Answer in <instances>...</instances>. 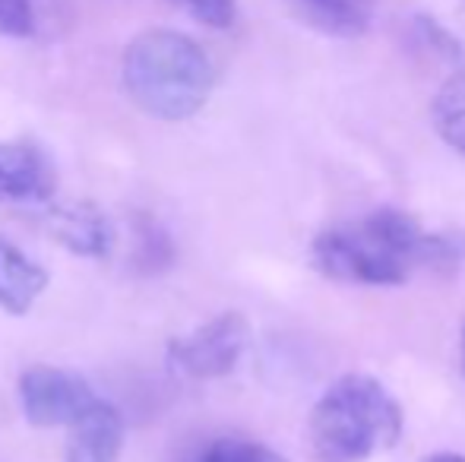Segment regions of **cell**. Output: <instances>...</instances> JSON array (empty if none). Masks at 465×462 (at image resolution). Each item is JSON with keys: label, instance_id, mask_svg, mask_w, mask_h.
<instances>
[{"label": "cell", "instance_id": "cell-6", "mask_svg": "<svg viewBox=\"0 0 465 462\" xmlns=\"http://www.w3.org/2000/svg\"><path fill=\"white\" fill-rule=\"evenodd\" d=\"M45 229L57 244H64L76 257L104 260L114 247L111 219L93 203H64L42 212Z\"/></svg>", "mask_w": 465, "mask_h": 462}, {"label": "cell", "instance_id": "cell-3", "mask_svg": "<svg viewBox=\"0 0 465 462\" xmlns=\"http://www.w3.org/2000/svg\"><path fill=\"white\" fill-rule=\"evenodd\" d=\"M399 399L371 374H345L326 387L307 418L311 450L320 462H368L402 440Z\"/></svg>", "mask_w": 465, "mask_h": 462}, {"label": "cell", "instance_id": "cell-18", "mask_svg": "<svg viewBox=\"0 0 465 462\" xmlns=\"http://www.w3.org/2000/svg\"><path fill=\"white\" fill-rule=\"evenodd\" d=\"M462 368H465V323H462Z\"/></svg>", "mask_w": 465, "mask_h": 462}, {"label": "cell", "instance_id": "cell-11", "mask_svg": "<svg viewBox=\"0 0 465 462\" xmlns=\"http://www.w3.org/2000/svg\"><path fill=\"white\" fill-rule=\"evenodd\" d=\"M174 241L165 225L149 212H136L134 216V253H130V266L140 276H162L174 266Z\"/></svg>", "mask_w": 465, "mask_h": 462}, {"label": "cell", "instance_id": "cell-14", "mask_svg": "<svg viewBox=\"0 0 465 462\" xmlns=\"http://www.w3.org/2000/svg\"><path fill=\"white\" fill-rule=\"evenodd\" d=\"M181 462H288V459L253 437L215 434V437L196 444Z\"/></svg>", "mask_w": 465, "mask_h": 462}, {"label": "cell", "instance_id": "cell-9", "mask_svg": "<svg viewBox=\"0 0 465 462\" xmlns=\"http://www.w3.org/2000/svg\"><path fill=\"white\" fill-rule=\"evenodd\" d=\"M294 19L330 38H361L371 29V0H285Z\"/></svg>", "mask_w": 465, "mask_h": 462}, {"label": "cell", "instance_id": "cell-17", "mask_svg": "<svg viewBox=\"0 0 465 462\" xmlns=\"http://www.w3.org/2000/svg\"><path fill=\"white\" fill-rule=\"evenodd\" d=\"M424 462H465V457H460V453H434Z\"/></svg>", "mask_w": 465, "mask_h": 462}, {"label": "cell", "instance_id": "cell-10", "mask_svg": "<svg viewBox=\"0 0 465 462\" xmlns=\"http://www.w3.org/2000/svg\"><path fill=\"white\" fill-rule=\"evenodd\" d=\"M48 289V270L25 257L16 244L0 238V308L23 317Z\"/></svg>", "mask_w": 465, "mask_h": 462}, {"label": "cell", "instance_id": "cell-7", "mask_svg": "<svg viewBox=\"0 0 465 462\" xmlns=\"http://www.w3.org/2000/svg\"><path fill=\"white\" fill-rule=\"evenodd\" d=\"M54 197V172L29 143H0V203L42 206Z\"/></svg>", "mask_w": 465, "mask_h": 462}, {"label": "cell", "instance_id": "cell-4", "mask_svg": "<svg viewBox=\"0 0 465 462\" xmlns=\"http://www.w3.org/2000/svg\"><path fill=\"white\" fill-rule=\"evenodd\" d=\"M251 346V323L238 310L213 317L193 333L168 342V361L193 380H215L238 368Z\"/></svg>", "mask_w": 465, "mask_h": 462}, {"label": "cell", "instance_id": "cell-5", "mask_svg": "<svg viewBox=\"0 0 465 462\" xmlns=\"http://www.w3.org/2000/svg\"><path fill=\"white\" fill-rule=\"evenodd\" d=\"M19 402H23L29 425L70 428L95 406L98 396L74 370L35 364V368L23 370V377H19Z\"/></svg>", "mask_w": 465, "mask_h": 462}, {"label": "cell", "instance_id": "cell-13", "mask_svg": "<svg viewBox=\"0 0 465 462\" xmlns=\"http://www.w3.org/2000/svg\"><path fill=\"white\" fill-rule=\"evenodd\" d=\"M405 44L418 57H428L434 64H460L462 61V42L428 13H415L405 19Z\"/></svg>", "mask_w": 465, "mask_h": 462}, {"label": "cell", "instance_id": "cell-8", "mask_svg": "<svg viewBox=\"0 0 465 462\" xmlns=\"http://www.w3.org/2000/svg\"><path fill=\"white\" fill-rule=\"evenodd\" d=\"M124 447V415L98 399L80 421L70 425L67 462H117Z\"/></svg>", "mask_w": 465, "mask_h": 462}, {"label": "cell", "instance_id": "cell-1", "mask_svg": "<svg viewBox=\"0 0 465 462\" xmlns=\"http://www.w3.org/2000/svg\"><path fill=\"white\" fill-rule=\"evenodd\" d=\"M434 231L405 210H373L355 222H339L311 241V263L332 282L402 285L418 270L428 272Z\"/></svg>", "mask_w": 465, "mask_h": 462}, {"label": "cell", "instance_id": "cell-12", "mask_svg": "<svg viewBox=\"0 0 465 462\" xmlns=\"http://www.w3.org/2000/svg\"><path fill=\"white\" fill-rule=\"evenodd\" d=\"M430 123L450 149L465 155V67L437 89L430 102Z\"/></svg>", "mask_w": 465, "mask_h": 462}, {"label": "cell", "instance_id": "cell-2", "mask_svg": "<svg viewBox=\"0 0 465 462\" xmlns=\"http://www.w3.org/2000/svg\"><path fill=\"white\" fill-rule=\"evenodd\" d=\"M121 80L140 112L155 121H187L213 95L215 70L184 32L146 29L124 51Z\"/></svg>", "mask_w": 465, "mask_h": 462}, {"label": "cell", "instance_id": "cell-16", "mask_svg": "<svg viewBox=\"0 0 465 462\" xmlns=\"http://www.w3.org/2000/svg\"><path fill=\"white\" fill-rule=\"evenodd\" d=\"M32 32H35L32 0H0V35L29 38Z\"/></svg>", "mask_w": 465, "mask_h": 462}, {"label": "cell", "instance_id": "cell-15", "mask_svg": "<svg viewBox=\"0 0 465 462\" xmlns=\"http://www.w3.org/2000/svg\"><path fill=\"white\" fill-rule=\"evenodd\" d=\"M172 4L209 29H232L238 19V0H172Z\"/></svg>", "mask_w": 465, "mask_h": 462}]
</instances>
